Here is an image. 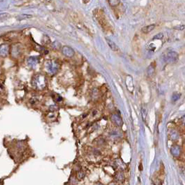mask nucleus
Instances as JSON below:
<instances>
[{
	"label": "nucleus",
	"mask_w": 185,
	"mask_h": 185,
	"mask_svg": "<svg viewBox=\"0 0 185 185\" xmlns=\"http://www.w3.org/2000/svg\"><path fill=\"white\" fill-rule=\"evenodd\" d=\"M142 114H143V119H145V117H146V114H147V112H146V111H145V109H142Z\"/></svg>",
	"instance_id": "15"
},
{
	"label": "nucleus",
	"mask_w": 185,
	"mask_h": 185,
	"mask_svg": "<svg viewBox=\"0 0 185 185\" xmlns=\"http://www.w3.org/2000/svg\"><path fill=\"white\" fill-rule=\"evenodd\" d=\"M62 54L67 57L72 58L75 55V51L70 46H65L62 48Z\"/></svg>",
	"instance_id": "4"
},
{
	"label": "nucleus",
	"mask_w": 185,
	"mask_h": 185,
	"mask_svg": "<svg viewBox=\"0 0 185 185\" xmlns=\"http://www.w3.org/2000/svg\"><path fill=\"white\" fill-rule=\"evenodd\" d=\"M116 178H117L118 180L121 181L122 180V179H124V176H123L122 174H121V173H119V174H117V176H116Z\"/></svg>",
	"instance_id": "13"
},
{
	"label": "nucleus",
	"mask_w": 185,
	"mask_h": 185,
	"mask_svg": "<svg viewBox=\"0 0 185 185\" xmlns=\"http://www.w3.org/2000/svg\"><path fill=\"white\" fill-rule=\"evenodd\" d=\"M33 86L36 89H43L46 86V80L44 76L38 75L34 78V80L32 82Z\"/></svg>",
	"instance_id": "2"
},
{
	"label": "nucleus",
	"mask_w": 185,
	"mask_h": 185,
	"mask_svg": "<svg viewBox=\"0 0 185 185\" xmlns=\"http://www.w3.org/2000/svg\"><path fill=\"white\" fill-rule=\"evenodd\" d=\"M84 176H85V174H84L83 171H80V172L78 173V178L79 179H83V178L84 177Z\"/></svg>",
	"instance_id": "14"
},
{
	"label": "nucleus",
	"mask_w": 185,
	"mask_h": 185,
	"mask_svg": "<svg viewBox=\"0 0 185 185\" xmlns=\"http://www.w3.org/2000/svg\"><path fill=\"white\" fill-rule=\"evenodd\" d=\"M164 37V36H163V33H158V35L155 36L153 37V39H162V38Z\"/></svg>",
	"instance_id": "12"
},
{
	"label": "nucleus",
	"mask_w": 185,
	"mask_h": 185,
	"mask_svg": "<svg viewBox=\"0 0 185 185\" xmlns=\"http://www.w3.org/2000/svg\"><path fill=\"white\" fill-rule=\"evenodd\" d=\"M112 120L118 126H121L122 125V120H121V117L119 116L116 115V114H113Z\"/></svg>",
	"instance_id": "7"
},
{
	"label": "nucleus",
	"mask_w": 185,
	"mask_h": 185,
	"mask_svg": "<svg viewBox=\"0 0 185 185\" xmlns=\"http://www.w3.org/2000/svg\"><path fill=\"white\" fill-rule=\"evenodd\" d=\"M7 16H9V15H8L7 13H1V14H0V20H3L7 19Z\"/></svg>",
	"instance_id": "11"
},
{
	"label": "nucleus",
	"mask_w": 185,
	"mask_h": 185,
	"mask_svg": "<svg viewBox=\"0 0 185 185\" xmlns=\"http://www.w3.org/2000/svg\"><path fill=\"white\" fill-rule=\"evenodd\" d=\"M106 40H107L108 45H109V47L111 48V50L115 51V52H118V51H119V47L116 46V44H115V43H114V41H112L110 40V39H109V38H106Z\"/></svg>",
	"instance_id": "5"
},
{
	"label": "nucleus",
	"mask_w": 185,
	"mask_h": 185,
	"mask_svg": "<svg viewBox=\"0 0 185 185\" xmlns=\"http://www.w3.org/2000/svg\"><path fill=\"white\" fill-rule=\"evenodd\" d=\"M179 54L174 51H168L164 54V61L169 64H174L178 61Z\"/></svg>",
	"instance_id": "1"
},
{
	"label": "nucleus",
	"mask_w": 185,
	"mask_h": 185,
	"mask_svg": "<svg viewBox=\"0 0 185 185\" xmlns=\"http://www.w3.org/2000/svg\"><path fill=\"white\" fill-rule=\"evenodd\" d=\"M147 72H148V74L149 76H151V75L155 73V66H154V64L150 65V66L148 67Z\"/></svg>",
	"instance_id": "8"
},
{
	"label": "nucleus",
	"mask_w": 185,
	"mask_h": 185,
	"mask_svg": "<svg viewBox=\"0 0 185 185\" xmlns=\"http://www.w3.org/2000/svg\"><path fill=\"white\" fill-rule=\"evenodd\" d=\"M155 24H151V25H147V26L143 27V28H142V32H143V33H149L150 32L153 31L154 29H155Z\"/></svg>",
	"instance_id": "6"
},
{
	"label": "nucleus",
	"mask_w": 185,
	"mask_h": 185,
	"mask_svg": "<svg viewBox=\"0 0 185 185\" xmlns=\"http://www.w3.org/2000/svg\"><path fill=\"white\" fill-rule=\"evenodd\" d=\"M171 152H172V154L174 155H178L179 154V153H180V149H179V148L178 146H175V147H173L172 148V150H171Z\"/></svg>",
	"instance_id": "10"
},
{
	"label": "nucleus",
	"mask_w": 185,
	"mask_h": 185,
	"mask_svg": "<svg viewBox=\"0 0 185 185\" xmlns=\"http://www.w3.org/2000/svg\"><path fill=\"white\" fill-rule=\"evenodd\" d=\"M109 4L111 7H116L120 4V0H109Z\"/></svg>",
	"instance_id": "9"
},
{
	"label": "nucleus",
	"mask_w": 185,
	"mask_h": 185,
	"mask_svg": "<svg viewBox=\"0 0 185 185\" xmlns=\"http://www.w3.org/2000/svg\"><path fill=\"white\" fill-rule=\"evenodd\" d=\"M96 18L98 21L99 22V24L101 25L103 29L105 30H109V23L107 22V19L105 18V15H104V13H102V11H98L97 15H96Z\"/></svg>",
	"instance_id": "3"
}]
</instances>
